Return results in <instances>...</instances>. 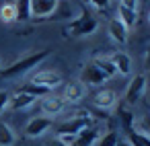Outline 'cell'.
I'll return each mask as SVG.
<instances>
[{
    "label": "cell",
    "mask_w": 150,
    "mask_h": 146,
    "mask_svg": "<svg viewBox=\"0 0 150 146\" xmlns=\"http://www.w3.org/2000/svg\"><path fill=\"white\" fill-rule=\"evenodd\" d=\"M64 107H66V101L62 97H56V95H47L41 101V111L45 113V117H52V115L62 113Z\"/></svg>",
    "instance_id": "30bf717a"
},
{
    "label": "cell",
    "mask_w": 150,
    "mask_h": 146,
    "mask_svg": "<svg viewBox=\"0 0 150 146\" xmlns=\"http://www.w3.org/2000/svg\"><path fill=\"white\" fill-rule=\"evenodd\" d=\"M35 101H37L35 97H31V95H27V93H21V91H19L17 95H13V97H11L8 105H11L15 111H19V109H27V107H31Z\"/></svg>",
    "instance_id": "9a60e30c"
},
{
    "label": "cell",
    "mask_w": 150,
    "mask_h": 146,
    "mask_svg": "<svg viewBox=\"0 0 150 146\" xmlns=\"http://www.w3.org/2000/svg\"><path fill=\"white\" fill-rule=\"evenodd\" d=\"M117 19L127 27V31L132 29V27H136V23H138V11H129V9H125V6H117Z\"/></svg>",
    "instance_id": "2e32d148"
},
{
    "label": "cell",
    "mask_w": 150,
    "mask_h": 146,
    "mask_svg": "<svg viewBox=\"0 0 150 146\" xmlns=\"http://www.w3.org/2000/svg\"><path fill=\"white\" fill-rule=\"evenodd\" d=\"M21 93H27V95H31V97L39 99V97H47V95H50V89L39 86V84H33V82H27V84H23V86H21Z\"/></svg>",
    "instance_id": "d6986e66"
},
{
    "label": "cell",
    "mask_w": 150,
    "mask_h": 146,
    "mask_svg": "<svg viewBox=\"0 0 150 146\" xmlns=\"http://www.w3.org/2000/svg\"><path fill=\"white\" fill-rule=\"evenodd\" d=\"M31 82L33 84H39V86H45V89L52 91L58 84H62V74L56 72V70H37L31 76Z\"/></svg>",
    "instance_id": "5b68a950"
},
{
    "label": "cell",
    "mask_w": 150,
    "mask_h": 146,
    "mask_svg": "<svg viewBox=\"0 0 150 146\" xmlns=\"http://www.w3.org/2000/svg\"><path fill=\"white\" fill-rule=\"evenodd\" d=\"M8 101H11L8 93H6V91H0V113H2V111L8 107Z\"/></svg>",
    "instance_id": "484cf974"
},
{
    "label": "cell",
    "mask_w": 150,
    "mask_h": 146,
    "mask_svg": "<svg viewBox=\"0 0 150 146\" xmlns=\"http://www.w3.org/2000/svg\"><path fill=\"white\" fill-rule=\"evenodd\" d=\"M117 144V134L115 132H107L97 140V146H115Z\"/></svg>",
    "instance_id": "603a6c76"
},
{
    "label": "cell",
    "mask_w": 150,
    "mask_h": 146,
    "mask_svg": "<svg viewBox=\"0 0 150 146\" xmlns=\"http://www.w3.org/2000/svg\"><path fill=\"white\" fill-rule=\"evenodd\" d=\"M97 27H99L97 19H95L93 15H88V13H82L78 19H74V21L66 27V33L72 35V37H84V35L95 33Z\"/></svg>",
    "instance_id": "7a4b0ae2"
},
{
    "label": "cell",
    "mask_w": 150,
    "mask_h": 146,
    "mask_svg": "<svg viewBox=\"0 0 150 146\" xmlns=\"http://www.w3.org/2000/svg\"><path fill=\"white\" fill-rule=\"evenodd\" d=\"M127 144L129 146H150V138L140 132H127Z\"/></svg>",
    "instance_id": "44dd1931"
},
{
    "label": "cell",
    "mask_w": 150,
    "mask_h": 146,
    "mask_svg": "<svg viewBox=\"0 0 150 146\" xmlns=\"http://www.w3.org/2000/svg\"><path fill=\"white\" fill-rule=\"evenodd\" d=\"M60 6V0H31V19L52 17Z\"/></svg>",
    "instance_id": "277c9868"
},
{
    "label": "cell",
    "mask_w": 150,
    "mask_h": 146,
    "mask_svg": "<svg viewBox=\"0 0 150 146\" xmlns=\"http://www.w3.org/2000/svg\"><path fill=\"white\" fill-rule=\"evenodd\" d=\"M109 35H111L113 41L125 43V41H127V27H125L119 19H111V21H109Z\"/></svg>",
    "instance_id": "4fadbf2b"
},
{
    "label": "cell",
    "mask_w": 150,
    "mask_h": 146,
    "mask_svg": "<svg viewBox=\"0 0 150 146\" xmlns=\"http://www.w3.org/2000/svg\"><path fill=\"white\" fill-rule=\"evenodd\" d=\"M144 62H146V68L150 70V45L146 47V58H144Z\"/></svg>",
    "instance_id": "83f0119b"
},
{
    "label": "cell",
    "mask_w": 150,
    "mask_h": 146,
    "mask_svg": "<svg viewBox=\"0 0 150 146\" xmlns=\"http://www.w3.org/2000/svg\"><path fill=\"white\" fill-rule=\"evenodd\" d=\"M109 60L113 62L117 74H129V72H132V60H129L127 54H123V52H115V54L109 56Z\"/></svg>",
    "instance_id": "7c38bea8"
},
{
    "label": "cell",
    "mask_w": 150,
    "mask_h": 146,
    "mask_svg": "<svg viewBox=\"0 0 150 146\" xmlns=\"http://www.w3.org/2000/svg\"><path fill=\"white\" fill-rule=\"evenodd\" d=\"M0 21H2V23H13V21H17V9H15V4L0 6Z\"/></svg>",
    "instance_id": "7402d4cb"
},
{
    "label": "cell",
    "mask_w": 150,
    "mask_h": 146,
    "mask_svg": "<svg viewBox=\"0 0 150 146\" xmlns=\"http://www.w3.org/2000/svg\"><path fill=\"white\" fill-rule=\"evenodd\" d=\"M54 125V121H52V117H45V115H39V117H33L29 123H27V128H25V134L29 136V138H39V136H43L50 128Z\"/></svg>",
    "instance_id": "52a82bcc"
},
{
    "label": "cell",
    "mask_w": 150,
    "mask_h": 146,
    "mask_svg": "<svg viewBox=\"0 0 150 146\" xmlns=\"http://www.w3.org/2000/svg\"><path fill=\"white\" fill-rule=\"evenodd\" d=\"M148 21H150V17H148Z\"/></svg>",
    "instance_id": "1f68e13d"
},
{
    "label": "cell",
    "mask_w": 150,
    "mask_h": 146,
    "mask_svg": "<svg viewBox=\"0 0 150 146\" xmlns=\"http://www.w3.org/2000/svg\"><path fill=\"white\" fill-rule=\"evenodd\" d=\"M93 64L107 76V78H111V76H115L117 74V70H115V66H113V62L109 60V56H97L95 60H93Z\"/></svg>",
    "instance_id": "e0dca14e"
},
{
    "label": "cell",
    "mask_w": 150,
    "mask_h": 146,
    "mask_svg": "<svg viewBox=\"0 0 150 146\" xmlns=\"http://www.w3.org/2000/svg\"><path fill=\"white\" fill-rule=\"evenodd\" d=\"M99 138H101V134H99V130H97V128H84L82 132H78V134H76V138H74V144H72V146H95Z\"/></svg>",
    "instance_id": "8fae6325"
},
{
    "label": "cell",
    "mask_w": 150,
    "mask_h": 146,
    "mask_svg": "<svg viewBox=\"0 0 150 146\" xmlns=\"http://www.w3.org/2000/svg\"><path fill=\"white\" fill-rule=\"evenodd\" d=\"M115 101H117V95L113 89H103L95 95V105L101 109H111L115 105Z\"/></svg>",
    "instance_id": "5bb4252c"
},
{
    "label": "cell",
    "mask_w": 150,
    "mask_h": 146,
    "mask_svg": "<svg viewBox=\"0 0 150 146\" xmlns=\"http://www.w3.org/2000/svg\"><path fill=\"white\" fill-rule=\"evenodd\" d=\"M115 146H129V144H127V142H117Z\"/></svg>",
    "instance_id": "f546056e"
},
{
    "label": "cell",
    "mask_w": 150,
    "mask_h": 146,
    "mask_svg": "<svg viewBox=\"0 0 150 146\" xmlns=\"http://www.w3.org/2000/svg\"><path fill=\"white\" fill-rule=\"evenodd\" d=\"M45 58H47V52H35V54L25 56V58H21L19 62L11 64L8 68H2V72H0V74H2L4 78H13V76L25 74V72H29L31 68H37Z\"/></svg>",
    "instance_id": "6da1fadb"
},
{
    "label": "cell",
    "mask_w": 150,
    "mask_h": 146,
    "mask_svg": "<svg viewBox=\"0 0 150 146\" xmlns=\"http://www.w3.org/2000/svg\"><path fill=\"white\" fill-rule=\"evenodd\" d=\"M119 4L129 11H138V0H119Z\"/></svg>",
    "instance_id": "4316f807"
},
{
    "label": "cell",
    "mask_w": 150,
    "mask_h": 146,
    "mask_svg": "<svg viewBox=\"0 0 150 146\" xmlns=\"http://www.w3.org/2000/svg\"><path fill=\"white\" fill-rule=\"evenodd\" d=\"M84 2L91 4V6H95V9H107L111 0H84Z\"/></svg>",
    "instance_id": "d4e9b609"
},
{
    "label": "cell",
    "mask_w": 150,
    "mask_h": 146,
    "mask_svg": "<svg viewBox=\"0 0 150 146\" xmlns=\"http://www.w3.org/2000/svg\"><path fill=\"white\" fill-rule=\"evenodd\" d=\"M119 113H121V119H123V125H125V130H127V132H132V123H134V121H132V113H129L127 109H121Z\"/></svg>",
    "instance_id": "cb8c5ba5"
},
{
    "label": "cell",
    "mask_w": 150,
    "mask_h": 146,
    "mask_svg": "<svg viewBox=\"0 0 150 146\" xmlns=\"http://www.w3.org/2000/svg\"><path fill=\"white\" fill-rule=\"evenodd\" d=\"M84 128H91V117L82 115V117H70L68 121L58 125V136H76L78 132H82Z\"/></svg>",
    "instance_id": "3957f363"
},
{
    "label": "cell",
    "mask_w": 150,
    "mask_h": 146,
    "mask_svg": "<svg viewBox=\"0 0 150 146\" xmlns=\"http://www.w3.org/2000/svg\"><path fill=\"white\" fill-rule=\"evenodd\" d=\"M13 144H15V132L4 121H0V146H13Z\"/></svg>",
    "instance_id": "ffe728a7"
},
{
    "label": "cell",
    "mask_w": 150,
    "mask_h": 146,
    "mask_svg": "<svg viewBox=\"0 0 150 146\" xmlns=\"http://www.w3.org/2000/svg\"><path fill=\"white\" fill-rule=\"evenodd\" d=\"M144 91H146V76L144 74H136L132 80H129V84H127V89H125V103H136L142 95H144Z\"/></svg>",
    "instance_id": "8992f818"
},
{
    "label": "cell",
    "mask_w": 150,
    "mask_h": 146,
    "mask_svg": "<svg viewBox=\"0 0 150 146\" xmlns=\"http://www.w3.org/2000/svg\"><path fill=\"white\" fill-rule=\"evenodd\" d=\"M17 21H29L31 19V0H17Z\"/></svg>",
    "instance_id": "ac0fdd59"
},
{
    "label": "cell",
    "mask_w": 150,
    "mask_h": 146,
    "mask_svg": "<svg viewBox=\"0 0 150 146\" xmlns=\"http://www.w3.org/2000/svg\"><path fill=\"white\" fill-rule=\"evenodd\" d=\"M86 97V86L80 82V80H70L66 86H64V95L62 99L66 103H78Z\"/></svg>",
    "instance_id": "ba28073f"
},
{
    "label": "cell",
    "mask_w": 150,
    "mask_h": 146,
    "mask_svg": "<svg viewBox=\"0 0 150 146\" xmlns=\"http://www.w3.org/2000/svg\"><path fill=\"white\" fill-rule=\"evenodd\" d=\"M0 72H2V66H0Z\"/></svg>",
    "instance_id": "4dcf8cb0"
},
{
    "label": "cell",
    "mask_w": 150,
    "mask_h": 146,
    "mask_svg": "<svg viewBox=\"0 0 150 146\" xmlns=\"http://www.w3.org/2000/svg\"><path fill=\"white\" fill-rule=\"evenodd\" d=\"M109 78L91 62V64H86L84 68H82V72H80V82L86 86V84H103V82H107Z\"/></svg>",
    "instance_id": "9c48e42d"
},
{
    "label": "cell",
    "mask_w": 150,
    "mask_h": 146,
    "mask_svg": "<svg viewBox=\"0 0 150 146\" xmlns=\"http://www.w3.org/2000/svg\"><path fill=\"white\" fill-rule=\"evenodd\" d=\"M50 146H66V144H64V142H60L58 138H54V140L50 142Z\"/></svg>",
    "instance_id": "f1b7e54d"
}]
</instances>
